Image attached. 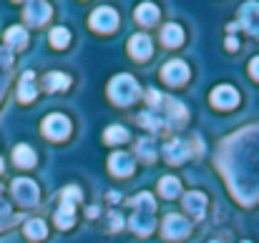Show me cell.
<instances>
[{
  "mask_svg": "<svg viewBox=\"0 0 259 243\" xmlns=\"http://www.w3.org/2000/svg\"><path fill=\"white\" fill-rule=\"evenodd\" d=\"M131 228L139 236H149L154 231V198L151 193H139L134 198V216H131Z\"/></svg>",
  "mask_w": 259,
  "mask_h": 243,
  "instance_id": "1",
  "label": "cell"
},
{
  "mask_svg": "<svg viewBox=\"0 0 259 243\" xmlns=\"http://www.w3.org/2000/svg\"><path fill=\"white\" fill-rule=\"evenodd\" d=\"M108 98L116 105H131L139 98V83L134 81L131 76L121 73V76H116L113 81L108 83Z\"/></svg>",
  "mask_w": 259,
  "mask_h": 243,
  "instance_id": "2",
  "label": "cell"
},
{
  "mask_svg": "<svg viewBox=\"0 0 259 243\" xmlns=\"http://www.w3.org/2000/svg\"><path fill=\"white\" fill-rule=\"evenodd\" d=\"M81 201V191L76 186H68L61 196V206L56 211V226L58 228H71L73 218H76V203Z\"/></svg>",
  "mask_w": 259,
  "mask_h": 243,
  "instance_id": "3",
  "label": "cell"
},
{
  "mask_svg": "<svg viewBox=\"0 0 259 243\" xmlns=\"http://www.w3.org/2000/svg\"><path fill=\"white\" fill-rule=\"evenodd\" d=\"M43 136L51 138V141H63L71 136V120L61 113H51L46 120H43Z\"/></svg>",
  "mask_w": 259,
  "mask_h": 243,
  "instance_id": "4",
  "label": "cell"
},
{
  "mask_svg": "<svg viewBox=\"0 0 259 243\" xmlns=\"http://www.w3.org/2000/svg\"><path fill=\"white\" fill-rule=\"evenodd\" d=\"M88 25L98 33H111L118 25V13L113 8H96L88 18Z\"/></svg>",
  "mask_w": 259,
  "mask_h": 243,
  "instance_id": "5",
  "label": "cell"
},
{
  "mask_svg": "<svg viewBox=\"0 0 259 243\" xmlns=\"http://www.w3.org/2000/svg\"><path fill=\"white\" fill-rule=\"evenodd\" d=\"M209 100H211V105H217L219 110H229V108H234V105L239 103V93H237V88H232V85H217V88L211 90Z\"/></svg>",
  "mask_w": 259,
  "mask_h": 243,
  "instance_id": "6",
  "label": "cell"
},
{
  "mask_svg": "<svg viewBox=\"0 0 259 243\" xmlns=\"http://www.w3.org/2000/svg\"><path fill=\"white\" fill-rule=\"evenodd\" d=\"M13 196L18 198V203L23 206H33L38 201V186L28 178H15L13 180Z\"/></svg>",
  "mask_w": 259,
  "mask_h": 243,
  "instance_id": "7",
  "label": "cell"
},
{
  "mask_svg": "<svg viewBox=\"0 0 259 243\" xmlns=\"http://www.w3.org/2000/svg\"><path fill=\"white\" fill-rule=\"evenodd\" d=\"M239 23H242V28H244L249 35L259 38V3H247V5L239 10Z\"/></svg>",
  "mask_w": 259,
  "mask_h": 243,
  "instance_id": "8",
  "label": "cell"
},
{
  "mask_svg": "<svg viewBox=\"0 0 259 243\" xmlns=\"http://www.w3.org/2000/svg\"><path fill=\"white\" fill-rule=\"evenodd\" d=\"M161 78L169 83V85H181V83L189 81V68L181 60H171V63H166L161 68Z\"/></svg>",
  "mask_w": 259,
  "mask_h": 243,
  "instance_id": "9",
  "label": "cell"
},
{
  "mask_svg": "<svg viewBox=\"0 0 259 243\" xmlns=\"http://www.w3.org/2000/svg\"><path fill=\"white\" fill-rule=\"evenodd\" d=\"M151 40H149V35H144V33H136V35H131V40H128V55L131 58H136V60H146L149 55H151Z\"/></svg>",
  "mask_w": 259,
  "mask_h": 243,
  "instance_id": "10",
  "label": "cell"
},
{
  "mask_svg": "<svg viewBox=\"0 0 259 243\" xmlns=\"http://www.w3.org/2000/svg\"><path fill=\"white\" fill-rule=\"evenodd\" d=\"M164 236H166L169 241L189 236V221L181 218V216H176V213H171V216L164 221Z\"/></svg>",
  "mask_w": 259,
  "mask_h": 243,
  "instance_id": "11",
  "label": "cell"
},
{
  "mask_svg": "<svg viewBox=\"0 0 259 243\" xmlns=\"http://www.w3.org/2000/svg\"><path fill=\"white\" fill-rule=\"evenodd\" d=\"M108 168H111L113 175L126 178V175H131V170H134V158H131L128 153H123V151H116V153L108 158Z\"/></svg>",
  "mask_w": 259,
  "mask_h": 243,
  "instance_id": "12",
  "label": "cell"
},
{
  "mask_svg": "<svg viewBox=\"0 0 259 243\" xmlns=\"http://www.w3.org/2000/svg\"><path fill=\"white\" fill-rule=\"evenodd\" d=\"M184 208H186L191 216L201 218L204 211H206V196H204L201 191H189V193L184 196Z\"/></svg>",
  "mask_w": 259,
  "mask_h": 243,
  "instance_id": "13",
  "label": "cell"
},
{
  "mask_svg": "<svg viewBox=\"0 0 259 243\" xmlns=\"http://www.w3.org/2000/svg\"><path fill=\"white\" fill-rule=\"evenodd\" d=\"M51 18V5L48 3H30L25 8V20L30 25H43Z\"/></svg>",
  "mask_w": 259,
  "mask_h": 243,
  "instance_id": "14",
  "label": "cell"
},
{
  "mask_svg": "<svg viewBox=\"0 0 259 243\" xmlns=\"http://www.w3.org/2000/svg\"><path fill=\"white\" fill-rule=\"evenodd\" d=\"M161 43H164L166 48H179V45L184 43V30H181L176 23L164 25V28H161Z\"/></svg>",
  "mask_w": 259,
  "mask_h": 243,
  "instance_id": "15",
  "label": "cell"
},
{
  "mask_svg": "<svg viewBox=\"0 0 259 243\" xmlns=\"http://www.w3.org/2000/svg\"><path fill=\"white\" fill-rule=\"evenodd\" d=\"M134 18H136V23H141V25H154L156 18H159V8H156L154 3H141V5L136 8Z\"/></svg>",
  "mask_w": 259,
  "mask_h": 243,
  "instance_id": "16",
  "label": "cell"
},
{
  "mask_svg": "<svg viewBox=\"0 0 259 243\" xmlns=\"http://www.w3.org/2000/svg\"><path fill=\"white\" fill-rule=\"evenodd\" d=\"M33 73L28 71L23 78H20V88H18V100L20 103H30L33 98H35V85H33Z\"/></svg>",
  "mask_w": 259,
  "mask_h": 243,
  "instance_id": "17",
  "label": "cell"
},
{
  "mask_svg": "<svg viewBox=\"0 0 259 243\" xmlns=\"http://www.w3.org/2000/svg\"><path fill=\"white\" fill-rule=\"evenodd\" d=\"M5 43L10 45V48H25V43H28V33H25V28H8L5 30Z\"/></svg>",
  "mask_w": 259,
  "mask_h": 243,
  "instance_id": "18",
  "label": "cell"
},
{
  "mask_svg": "<svg viewBox=\"0 0 259 243\" xmlns=\"http://www.w3.org/2000/svg\"><path fill=\"white\" fill-rule=\"evenodd\" d=\"M13 158H15V163H18L20 168H30V165H35V151L28 148V146H15Z\"/></svg>",
  "mask_w": 259,
  "mask_h": 243,
  "instance_id": "19",
  "label": "cell"
},
{
  "mask_svg": "<svg viewBox=\"0 0 259 243\" xmlns=\"http://www.w3.org/2000/svg\"><path fill=\"white\" fill-rule=\"evenodd\" d=\"M164 153H166V161L169 163H181L189 156V151H186V146H184L181 141H171V143L164 148Z\"/></svg>",
  "mask_w": 259,
  "mask_h": 243,
  "instance_id": "20",
  "label": "cell"
},
{
  "mask_svg": "<svg viewBox=\"0 0 259 243\" xmlns=\"http://www.w3.org/2000/svg\"><path fill=\"white\" fill-rule=\"evenodd\" d=\"M43 83H46L48 90H66V88L71 85V78H68L66 73H48Z\"/></svg>",
  "mask_w": 259,
  "mask_h": 243,
  "instance_id": "21",
  "label": "cell"
},
{
  "mask_svg": "<svg viewBox=\"0 0 259 243\" xmlns=\"http://www.w3.org/2000/svg\"><path fill=\"white\" fill-rule=\"evenodd\" d=\"M103 138H106V143H126L128 141V131L123 126H108Z\"/></svg>",
  "mask_w": 259,
  "mask_h": 243,
  "instance_id": "22",
  "label": "cell"
},
{
  "mask_svg": "<svg viewBox=\"0 0 259 243\" xmlns=\"http://www.w3.org/2000/svg\"><path fill=\"white\" fill-rule=\"evenodd\" d=\"M25 236H28V238H33V241H40V238H46V223H43L40 218H33V221H28V223H25Z\"/></svg>",
  "mask_w": 259,
  "mask_h": 243,
  "instance_id": "23",
  "label": "cell"
},
{
  "mask_svg": "<svg viewBox=\"0 0 259 243\" xmlns=\"http://www.w3.org/2000/svg\"><path fill=\"white\" fill-rule=\"evenodd\" d=\"M68 40H71V33L66 28H53L51 30V45L53 48H66Z\"/></svg>",
  "mask_w": 259,
  "mask_h": 243,
  "instance_id": "24",
  "label": "cell"
},
{
  "mask_svg": "<svg viewBox=\"0 0 259 243\" xmlns=\"http://www.w3.org/2000/svg\"><path fill=\"white\" fill-rule=\"evenodd\" d=\"M179 180L171 178V175H166V178H161V183H159V191H161V196H166V198H174L176 193H179Z\"/></svg>",
  "mask_w": 259,
  "mask_h": 243,
  "instance_id": "25",
  "label": "cell"
},
{
  "mask_svg": "<svg viewBox=\"0 0 259 243\" xmlns=\"http://www.w3.org/2000/svg\"><path fill=\"white\" fill-rule=\"evenodd\" d=\"M139 156H141V158H146V161H151V158L156 156V151L151 148V143H149L146 138H144V141H139Z\"/></svg>",
  "mask_w": 259,
  "mask_h": 243,
  "instance_id": "26",
  "label": "cell"
},
{
  "mask_svg": "<svg viewBox=\"0 0 259 243\" xmlns=\"http://www.w3.org/2000/svg\"><path fill=\"white\" fill-rule=\"evenodd\" d=\"M139 123H141V126H149V131H159V128H161V123H159L154 115H149V113H141V115H139Z\"/></svg>",
  "mask_w": 259,
  "mask_h": 243,
  "instance_id": "27",
  "label": "cell"
},
{
  "mask_svg": "<svg viewBox=\"0 0 259 243\" xmlns=\"http://www.w3.org/2000/svg\"><path fill=\"white\" fill-rule=\"evenodd\" d=\"M169 105H171V108H169V115H171V120H184V118H186V110H184V105H181V103H169Z\"/></svg>",
  "mask_w": 259,
  "mask_h": 243,
  "instance_id": "28",
  "label": "cell"
},
{
  "mask_svg": "<svg viewBox=\"0 0 259 243\" xmlns=\"http://www.w3.org/2000/svg\"><path fill=\"white\" fill-rule=\"evenodd\" d=\"M149 108H156L159 103H161V93H156V90H149Z\"/></svg>",
  "mask_w": 259,
  "mask_h": 243,
  "instance_id": "29",
  "label": "cell"
},
{
  "mask_svg": "<svg viewBox=\"0 0 259 243\" xmlns=\"http://www.w3.org/2000/svg\"><path fill=\"white\" fill-rule=\"evenodd\" d=\"M249 76H252L254 81H259V55L252 58V63H249Z\"/></svg>",
  "mask_w": 259,
  "mask_h": 243,
  "instance_id": "30",
  "label": "cell"
},
{
  "mask_svg": "<svg viewBox=\"0 0 259 243\" xmlns=\"http://www.w3.org/2000/svg\"><path fill=\"white\" fill-rule=\"evenodd\" d=\"M121 223H123V221H121V216H118V213H111V228H113V231H118V228H121Z\"/></svg>",
  "mask_w": 259,
  "mask_h": 243,
  "instance_id": "31",
  "label": "cell"
},
{
  "mask_svg": "<svg viewBox=\"0 0 259 243\" xmlns=\"http://www.w3.org/2000/svg\"><path fill=\"white\" fill-rule=\"evenodd\" d=\"M227 48H229V50H237V48H239V43H237L234 38H227Z\"/></svg>",
  "mask_w": 259,
  "mask_h": 243,
  "instance_id": "32",
  "label": "cell"
},
{
  "mask_svg": "<svg viewBox=\"0 0 259 243\" xmlns=\"http://www.w3.org/2000/svg\"><path fill=\"white\" fill-rule=\"evenodd\" d=\"M0 63H3V66H8V63H10V53L0 50Z\"/></svg>",
  "mask_w": 259,
  "mask_h": 243,
  "instance_id": "33",
  "label": "cell"
},
{
  "mask_svg": "<svg viewBox=\"0 0 259 243\" xmlns=\"http://www.w3.org/2000/svg\"><path fill=\"white\" fill-rule=\"evenodd\" d=\"M244 243H249V241H244Z\"/></svg>",
  "mask_w": 259,
  "mask_h": 243,
  "instance_id": "34",
  "label": "cell"
}]
</instances>
